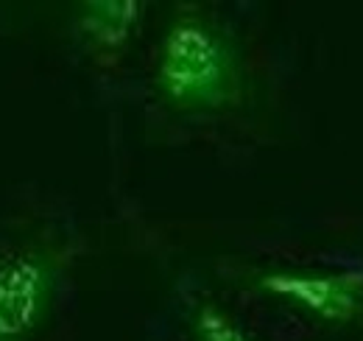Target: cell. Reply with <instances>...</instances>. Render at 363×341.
Returning <instances> with one entry per match:
<instances>
[{"label": "cell", "instance_id": "1", "mask_svg": "<svg viewBox=\"0 0 363 341\" xmlns=\"http://www.w3.org/2000/svg\"><path fill=\"white\" fill-rule=\"evenodd\" d=\"M154 90L177 112H224L243 98V59L227 28L199 11H177L162 31Z\"/></svg>", "mask_w": 363, "mask_h": 341}, {"label": "cell", "instance_id": "2", "mask_svg": "<svg viewBox=\"0 0 363 341\" xmlns=\"http://www.w3.org/2000/svg\"><path fill=\"white\" fill-rule=\"evenodd\" d=\"M59 266L48 249H0V341H31L56 302Z\"/></svg>", "mask_w": 363, "mask_h": 341}, {"label": "cell", "instance_id": "3", "mask_svg": "<svg viewBox=\"0 0 363 341\" xmlns=\"http://www.w3.org/2000/svg\"><path fill=\"white\" fill-rule=\"evenodd\" d=\"M252 286L321 325H352L363 316V271L358 269H263Z\"/></svg>", "mask_w": 363, "mask_h": 341}, {"label": "cell", "instance_id": "4", "mask_svg": "<svg viewBox=\"0 0 363 341\" xmlns=\"http://www.w3.org/2000/svg\"><path fill=\"white\" fill-rule=\"evenodd\" d=\"M145 17L140 0H84L76 9V34L84 50L101 67H112L123 59Z\"/></svg>", "mask_w": 363, "mask_h": 341}, {"label": "cell", "instance_id": "5", "mask_svg": "<svg viewBox=\"0 0 363 341\" xmlns=\"http://www.w3.org/2000/svg\"><path fill=\"white\" fill-rule=\"evenodd\" d=\"M187 322L193 341H255L227 308L210 297H199L190 305Z\"/></svg>", "mask_w": 363, "mask_h": 341}]
</instances>
